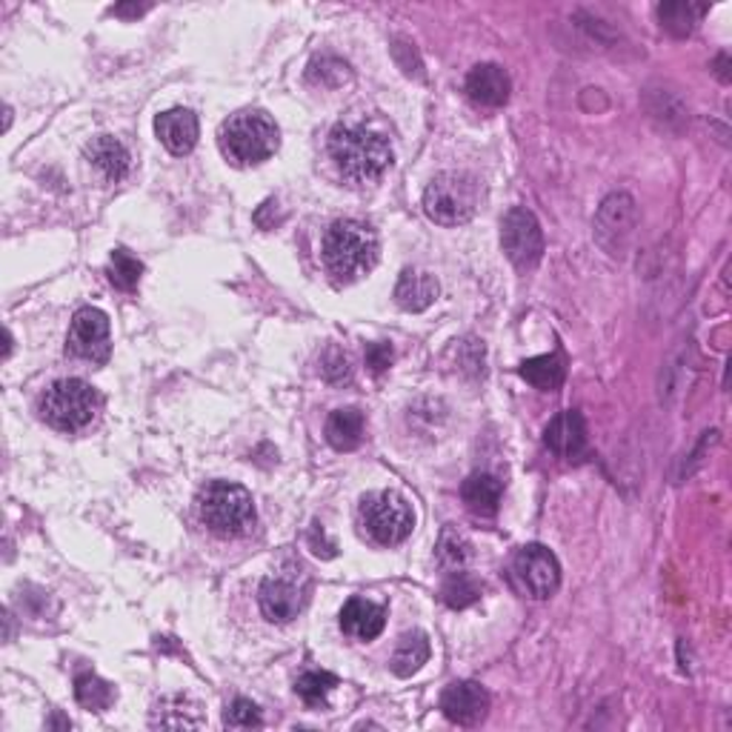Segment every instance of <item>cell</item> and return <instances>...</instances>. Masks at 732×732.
Wrapping results in <instances>:
<instances>
[{
    "mask_svg": "<svg viewBox=\"0 0 732 732\" xmlns=\"http://www.w3.org/2000/svg\"><path fill=\"white\" fill-rule=\"evenodd\" d=\"M329 155L349 187H370L393 164L389 141L363 123H338L329 135Z\"/></svg>",
    "mask_w": 732,
    "mask_h": 732,
    "instance_id": "6da1fadb",
    "label": "cell"
},
{
    "mask_svg": "<svg viewBox=\"0 0 732 732\" xmlns=\"http://www.w3.org/2000/svg\"><path fill=\"white\" fill-rule=\"evenodd\" d=\"M324 264L338 284H356L377 264V235L361 220H335L324 235Z\"/></svg>",
    "mask_w": 732,
    "mask_h": 732,
    "instance_id": "7a4b0ae2",
    "label": "cell"
},
{
    "mask_svg": "<svg viewBox=\"0 0 732 732\" xmlns=\"http://www.w3.org/2000/svg\"><path fill=\"white\" fill-rule=\"evenodd\" d=\"M220 152L224 158L235 167H257L275 155L280 144L278 127L266 112L247 109V112L232 115L224 127H220Z\"/></svg>",
    "mask_w": 732,
    "mask_h": 732,
    "instance_id": "3957f363",
    "label": "cell"
},
{
    "mask_svg": "<svg viewBox=\"0 0 732 732\" xmlns=\"http://www.w3.org/2000/svg\"><path fill=\"white\" fill-rule=\"evenodd\" d=\"M197 515L218 538H241L255 527V501L241 483L212 481L197 492Z\"/></svg>",
    "mask_w": 732,
    "mask_h": 732,
    "instance_id": "277c9868",
    "label": "cell"
},
{
    "mask_svg": "<svg viewBox=\"0 0 732 732\" xmlns=\"http://www.w3.org/2000/svg\"><path fill=\"white\" fill-rule=\"evenodd\" d=\"M481 206V181L469 172H441L423 189V212L441 227H460Z\"/></svg>",
    "mask_w": 732,
    "mask_h": 732,
    "instance_id": "5b68a950",
    "label": "cell"
},
{
    "mask_svg": "<svg viewBox=\"0 0 732 732\" xmlns=\"http://www.w3.org/2000/svg\"><path fill=\"white\" fill-rule=\"evenodd\" d=\"M98 409V389L81 377H61L40 395V418L61 432H77L89 427Z\"/></svg>",
    "mask_w": 732,
    "mask_h": 732,
    "instance_id": "8992f818",
    "label": "cell"
},
{
    "mask_svg": "<svg viewBox=\"0 0 732 732\" xmlns=\"http://www.w3.org/2000/svg\"><path fill=\"white\" fill-rule=\"evenodd\" d=\"M361 521L370 538L381 547L404 544L416 529V513L400 492H370L361 501Z\"/></svg>",
    "mask_w": 732,
    "mask_h": 732,
    "instance_id": "52a82bcc",
    "label": "cell"
},
{
    "mask_svg": "<svg viewBox=\"0 0 732 732\" xmlns=\"http://www.w3.org/2000/svg\"><path fill=\"white\" fill-rule=\"evenodd\" d=\"M501 247L518 269H532L544 257V232L529 209L515 206L501 220Z\"/></svg>",
    "mask_w": 732,
    "mask_h": 732,
    "instance_id": "ba28073f",
    "label": "cell"
},
{
    "mask_svg": "<svg viewBox=\"0 0 732 732\" xmlns=\"http://www.w3.org/2000/svg\"><path fill=\"white\" fill-rule=\"evenodd\" d=\"M513 578L524 596L544 601L561 584V564L547 547L527 544L513 559Z\"/></svg>",
    "mask_w": 732,
    "mask_h": 732,
    "instance_id": "9c48e42d",
    "label": "cell"
},
{
    "mask_svg": "<svg viewBox=\"0 0 732 732\" xmlns=\"http://www.w3.org/2000/svg\"><path fill=\"white\" fill-rule=\"evenodd\" d=\"M67 349L75 358L92 363H104L112 356V335H109V317L98 307H84L72 317L67 335Z\"/></svg>",
    "mask_w": 732,
    "mask_h": 732,
    "instance_id": "30bf717a",
    "label": "cell"
},
{
    "mask_svg": "<svg viewBox=\"0 0 732 732\" xmlns=\"http://www.w3.org/2000/svg\"><path fill=\"white\" fill-rule=\"evenodd\" d=\"M307 592H310V584L301 573H278L269 575L264 584H261V612L273 624H289L292 619L301 615V610L307 607Z\"/></svg>",
    "mask_w": 732,
    "mask_h": 732,
    "instance_id": "8fae6325",
    "label": "cell"
},
{
    "mask_svg": "<svg viewBox=\"0 0 732 732\" xmlns=\"http://www.w3.org/2000/svg\"><path fill=\"white\" fill-rule=\"evenodd\" d=\"M633 229H635L633 197L629 195L607 197L596 220L598 243H601L610 255H621L629 238H633Z\"/></svg>",
    "mask_w": 732,
    "mask_h": 732,
    "instance_id": "7c38bea8",
    "label": "cell"
},
{
    "mask_svg": "<svg viewBox=\"0 0 732 732\" xmlns=\"http://www.w3.org/2000/svg\"><path fill=\"white\" fill-rule=\"evenodd\" d=\"M441 712L453 724L476 727L490 712V693L476 681H455L441 695Z\"/></svg>",
    "mask_w": 732,
    "mask_h": 732,
    "instance_id": "4fadbf2b",
    "label": "cell"
},
{
    "mask_svg": "<svg viewBox=\"0 0 732 732\" xmlns=\"http://www.w3.org/2000/svg\"><path fill=\"white\" fill-rule=\"evenodd\" d=\"M544 444L564 460H581L587 455V421L581 412L566 409L552 418L544 430Z\"/></svg>",
    "mask_w": 732,
    "mask_h": 732,
    "instance_id": "5bb4252c",
    "label": "cell"
},
{
    "mask_svg": "<svg viewBox=\"0 0 732 732\" xmlns=\"http://www.w3.org/2000/svg\"><path fill=\"white\" fill-rule=\"evenodd\" d=\"M155 132H158V141L167 146L172 155H189L195 149L197 135H201V127H197L195 112L189 109H167L155 118Z\"/></svg>",
    "mask_w": 732,
    "mask_h": 732,
    "instance_id": "9a60e30c",
    "label": "cell"
},
{
    "mask_svg": "<svg viewBox=\"0 0 732 732\" xmlns=\"http://www.w3.org/2000/svg\"><path fill=\"white\" fill-rule=\"evenodd\" d=\"M509 92H513V81L499 63H478L467 75V95L478 106L499 109L509 100Z\"/></svg>",
    "mask_w": 732,
    "mask_h": 732,
    "instance_id": "2e32d148",
    "label": "cell"
},
{
    "mask_svg": "<svg viewBox=\"0 0 732 732\" xmlns=\"http://www.w3.org/2000/svg\"><path fill=\"white\" fill-rule=\"evenodd\" d=\"M386 624V610L370 598H349L344 610H340V629L349 635V638H358V641H372L377 635L384 633Z\"/></svg>",
    "mask_w": 732,
    "mask_h": 732,
    "instance_id": "e0dca14e",
    "label": "cell"
},
{
    "mask_svg": "<svg viewBox=\"0 0 732 732\" xmlns=\"http://www.w3.org/2000/svg\"><path fill=\"white\" fill-rule=\"evenodd\" d=\"M86 158H89L92 167L104 175L106 181L112 183H121L129 175V167H132V158H129L127 146L109 135L95 137V141L86 146Z\"/></svg>",
    "mask_w": 732,
    "mask_h": 732,
    "instance_id": "ac0fdd59",
    "label": "cell"
},
{
    "mask_svg": "<svg viewBox=\"0 0 732 732\" xmlns=\"http://www.w3.org/2000/svg\"><path fill=\"white\" fill-rule=\"evenodd\" d=\"M439 298V280L430 273H418V269H407L400 273L398 284H395V303L407 312H423L432 307Z\"/></svg>",
    "mask_w": 732,
    "mask_h": 732,
    "instance_id": "d6986e66",
    "label": "cell"
},
{
    "mask_svg": "<svg viewBox=\"0 0 732 732\" xmlns=\"http://www.w3.org/2000/svg\"><path fill=\"white\" fill-rule=\"evenodd\" d=\"M324 432L333 449H338V453H352V449L361 446L363 432H367V421H363V412L358 407L335 409L333 416L326 418Z\"/></svg>",
    "mask_w": 732,
    "mask_h": 732,
    "instance_id": "ffe728a7",
    "label": "cell"
},
{
    "mask_svg": "<svg viewBox=\"0 0 732 732\" xmlns=\"http://www.w3.org/2000/svg\"><path fill=\"white\" fill-rule=\"evenodd\" d=\"M430 661V638L421 629H412V633H404L395 644V652L389 658V670L398 675V679H409L416 675L423 664Z\"/></svg>",
    "mask_w": 732,
    "mask_h": 732,
    "instance_id": "44dd1931",
    "label": "cell"
},
{
    "mask_svg": "<svg viewBox=\"0 0 732 732\" xmlns=\"http://www.w3.org/2000/svg\"><path fill=\"white\" fill-rule=\"evenodd\" d=\"M460 499L464 504L472 509L476 515H495L504 499V483L495 476H487V472H478V476H469L460 487Z\"/></svg>",
    "mask_w": 732,
    "mask_h": 732,
    "instance_id": "7402d4cb",
    "label": "cell"
},
{
    "mask_svg": "<svg viewBox=\"0 0 732 732\" xmlns=\"http://www.w3.org/2000/svg\"><path fill=\"white\" fill-rule=\"evenodd\" d=\"M152 727H172V730H183V727H204V716L195 701H189L183 695H172L155 707L152 712Z\"/></svg>",
    "mask_w": 732,
    "mask_h": 732,
    "instance_id": "603a6c76",
    "label": "cell"
},
{
    "mask_svg": "<svg viewBox=\"0 0 732 732\" xmlns=\"http://www.w3.org/2000/svg\"><path fill=\"white\" fill-rule=\"evenodd\" d=\"M518 372H521V377L527 384H532L536 389H547V393H550V389H559L566 377V367L561 356L529 358V361L521 363V370Z\"/></svg>",
    "mask_w": 732,
    "mask_h": 732,
    "instance_id": "cb8c5ba5",
    "label": "cell"
},
{
    "mask_svg": "<svg viewBox=\"0 0 732 732\" xmlns=\"http://www.w3.org/2000/svg\"><path fill=\"white\" fill-rule=\"evenodd\" d=\"M481 581H478L476 575L464 573V569H455L449 578L441 587V598H444L446 607H453V610H464V607H472L476 601H481Z\"/></svg>",
    "mask_w": 732,
    "mask_h": 732,
    "instance_id": "d4e9b609",
    "label": "cell"
},
{
    "mask_svg": "<svg viewBox=\"0 0 732 732\" xmlns=\"http://www.w3.org/2000/svg\"><path fill=\"white\" fill-rule=\"evenodd\" d=\"M75 698L84 710L106 712L115 704V689L112 684H106L104 679H98L95 672H84L75 681Z\"/></svg>",
    "mask_w": 732,
    "mask_h": 732,
    "instance_id": "484cf974",
    "label": "cell"
},
{
    "mask_svg": "<svg viewBox=\"0 0 732 732\" xmlns=\"http://www.w3.org/2000/svg\"><path fill=\"white\" fill-rule=\"evenodd\" d=\"M704 12H707V7H698V3H684V0L658 7L661 26H664L667 32H672V35H679V38H684V35H689V32L695 29V23H698V17H701Z\"/></svg>",
    "mask_w": 732,
    "mask_h": 732,
    "instance_id": "4316f807",
    "label": "cell"
},
{
    "mask_svg": "<svg viewBox=\"0 0 732 732\" xmlns=\"http://www.w3.org/2000/svg\"><path fill=\"white\" fill-rule=\"evenodd\" d=\"M112 287H118L121 292H132L141 284V275H144V264L137 261L129 250H115L109 257V269H106Z\"/></svg>",
    "mask_w": 732,
    "mask_h": 732,
    "instance_id": "83f0119b",
    "label": "cell"
},
{
    "mask_svg": "<svg viewBox=\"0 0 732 732\" xmlns=\"http://www.w3.org/2000/svg\"><path fill=\"white\" fill-rule=\"evenodd\" d=\"M335 687H338V679H335L333 672H321V670L303 672L301 679L295 681V693L301 695L303 701L310 704V707L324 704L326 695L333 693Z\"/></svg>",
    "mask_w": 732,
    "mask_h": 732,
    "instance_id": "f1b7e54d",
    "label": "cell"
},
{
    "mask_svg": "<svg viewBox=\"0 0 732 732\" xmlns=\"http://www.w3.org/2000/svg\"><path fill=\"white\" fill-rule=\"evenodd\" d=\"M472 559V544L460 536L458 529H444L439 541V561L446 569H460Z\"/></svg>",
    "mask_w": 732,
    "mask_h": 732,
    "instance_id": "f546056e",
    "label": "cell"
},
{
    "mask_svg": "<svg viewBox=\"0 0 732 732\" xmlns=\"http://www.w3.org/2000/svg\"><path fill=\"white\" fill-rule=\"evenodd\" d=\"M310 81L315 86H324V89H335L344 81H349V67L338 58H317L310 67Z\"/></svg>",
    "mask_w": 732,
    "mask_h": 732,
    "instance_id": "4dcf8cb0",
    "label": "cell"
},
{
    "mask_svg": "<svg viewBox=\"0 0 732 732\" xmlns=\"http://www.w3.org/2000/svg\"><path fill=\"white\" fill-rule=\"evenodd\" d=\"M224 724L229 730H257V727H264V718H261L257 704L247 701V698H235L224 712Z\"/></svg>",
    "mask_w": 732,
    "mask_h": 732,
    "instance_id": "1f68e13d",
    "label": "cell"
},
{
    "mask_svg": "<svg viewBox=\"0 0 732 732\" xmlns=\"http://www.w3.org/2000/svg\"><path fill=\"white\" fill-rule=\"evenodd\" d=\"M367 367H370L375 375H381V372L389 370V367H393V347H389V344H384V340L370 344V347H367Z\"/></svg>",
    "mask_w": 732,
    "mask_h": 732,
    "instance_id": "d6a6232c",
    "label": "cell"
},
{
    "mask_svg": "<svg viewBox=\"0 0 732 732\" xmlns=\"http://www.w3.org/2000/svg\"><path fill=\"white\" fill-rule=\"evenodd\" d=\"M310 547L315 555H321V559H335V555H338V544H335L333 538H326V529L321 527V524H312Z\"/></svg>",
    "mask_w": 732,
    "mask_h": 732,
    "instance_id": "836d02e7",
    "label": "cell"
},
{
    "mask_svg": "<svg viewBox=\"0 0 732 732\" xmlns=\"http://www.w3.org/2000/svg\"><path fill=\"white\" fill-rule=\"evenodd\" d=\"M324 375L329 377V381H340V377H347L349 375L347 356L338 352V349H333V352L324 358Z\"/></svg>",
    "mask_w": 732,
    "mask_h": 732,
    "instance_id": "e575fe53",
    "label": "cell"
},
{
    "mask_svg": "<svg viewBox=\"0 0 732 732\" xmlns=\"http://www.w3.org/2000/svg\"><path fill=\"white\" fill-rule=\"evenodd\" d=\"M112 12L118 17H137V15H144L146 7H135V3H129V7H127V3H123V7H115Z\"/></svg>",
    "mask_w": 732,
    "mask_h": 732,
    "instance_id": "d590c367",
    "label": "cell"
}]
</instances>
